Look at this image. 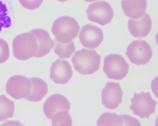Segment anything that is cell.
<instances>
[{"mask_svg": "<svg viewBox=\"0 0 158 126\" xmlns=\"http://www.w3.org/2000/svg\"><path fill=\"white\" fill-rule=\"evenodd\" d=\"M71 61L78 72L82 75H91L99 68L101 56L95 50L82 48L75 53Z\"/></svg>", "mask_w": 158, "mask_h": 126, "instance_id": "6da1fadb", "label": "cell"}, {"mask_svg": "<svg viewBox=\"0 0 158 126\" xmlns=\"http://www.w3.org/2000/svg\"><path fill=\"white\" fill-rule=\"evenodd\" d=\"M78 22L73 18L65 15L56 18L53 22L52 31L58 42L69 43L77 36L80 29Z\"/></svg>", "mask_w": 158, "mask_h": 126, "instance_id": "7a4b0ae2", "label": "cell"}, {"mask_svg": "<svg viewBox=\"0 0 158 126\" xmlns=\"http://www.w3.org/2000/svg\"><path fill=\"white\" fill-rule=\"evenodd\" d=\"M14 56L20 60H26L35 57L38 49L35 37L30 31L16 36L12 42Z\"/></svg>", "mask_w": 158, "mask_h": 126, "instance_id": "3957f363", "label": "cell"}, {"mask_svg": "<svg viewBox=\"0 0 158 126\" xmlns=\"http://www.w3.org/2000/svg\"><path fill=\"white\" fill-rule=\"evenodd\" d=\"M129 66L123 56L112 54L104 58L103 71L110 79L120 80L127 75Z\"/></svg>", "mask_w": 158, "mask_h": 126, "instance_id": "277c9868", "label": "cell"}, {"mask_svg": "<svg viewBox=\"0 0 158 126\" xmlns=\"http://www.w3.org/2000/svg\"><path fill=\"white\" fill-rule=\"evenodd\" d=\"M131 101L130 109L134 114L142 118H148L155 112L157 103L152 98L149 92L135 93Z\"/></svg>", "mask_w": 158, "mask_h": 126, "instance_id": "5b68a950", "label": "cell"}, {"mask_svg": "<svg viewBox=\"0 0 158 126\" xmlns=\"http://www.w3.org/2000/svg\"><path fill=\"white\" fill-rule=\"evenodd\" d=\"M153 51L149 44L145 41L138 39L133 41L127 46L126 55L133 63L139 65L148 63L152 58Z\"/></svg>", "mask_w": 158, "mask_h": 126, "instance_id": "8992f818", "label": "cell"}, {"mask_svg": "<svg viewBox=\"0 0 158 126\" xmlns=\"http://www.w3.org/2000/svg\"><path fill=\"white\" fill-rule=\"evenodd\" d=\"M86 13L89 21L102 26L110 23L114 15L111 6L103 1L90 4L86 10Z\"/></svg>", "mask_w": 158, "mask_h": 126, "instance_id": "52a82bcc", "label": "cell"}, {"mask_svg": "<svg viewBox=\"0 0 158 126\" xmlns=\"http://www.w3.org/2000/svg\"><path fill=\"white\" fill-rule=\"evenodd\" d=\"M32 87L30 78L21 75L11 76L6 86V93L16 100L26 98L30 92Z\"/></svg>", "mask_w": 158, "mask_h": 126, "instance_id": "ba28073f", "label": "cell"}, {"mask_svg": "<svg viewBox=\"0 0 158 126\" xmlns=\"http://www.w3.org/2000/svg\"><path fill=\"white\" fill-rule=\"evenodd\" d=\"M79 38L81 43L84 47L94 49L98 47L102 42L103 34L100 28L88 24L81 28Z\"/></svg>", "mask_w": 158, "mask_h": 126, "instance_id": "9c48e42d", "label": "cell"}, {"mask_svg": "<svg viewBox=\"0 0 158 126\" xmlns=\"http://www.w3.org/2000/svg\"><path fill=\"white\" fill-rule=\"evenodd\" d=\"M123 95L119 83L108 82L101 91L102 104L107 108H116L122 102Z\"/></svg>", "mask_w": 158, "mask_h": 126, "instance_id": "30bf717a", "label": "cell"}, {"mask_svg": "<svg viewBox=\"0 0 158 126\" xmlns=\"http://www.w3.org/2000/svg\"><path fill=\"white\" fill-rule=\"evenodd\" d=\"M73 75L71 65L67 60L58 59L53 62L50 69V78L56 84L67 83Z\"/></svg>", "mask_w": 158, "mask_h": 126, "instance_id": "8fae6325", "label": "cell"}, {"mask_svg": "<svg viewBox=\"0 0 158 126\" xmlns=\"http://www.w3.org/2000/svg\"><path fill=\"white\" fill-rule=\"evenodd\" d=\"M43 108L45 115L51 120L57 112L62 110L69 111L70 104L66 97L56 94L51 95L47 99Z\"/></svg>", "mask_w": 158, "mask_h": 126, "instance_id": "7c38bea8", "label": "cell"}, {"mask_svg": "<svg viewBox=\"0 0 158 126\" xmlns=\"http://www.w3.org/2000/svg\"><path fill=\"white\" fill-rule=\"evenodd\" d=\"M152 21L147 13L137 19L130 18L128 21V28L131 34L134 37L143 38L149 33L152 27Z\"/></svg>", "mask_w": 158, "mask_h": 126, "instance_id": "4fadbf2b", "label": "cell"}, {"mask_svg": "<svg viewBox=\"0 0 158 126\" xmlns=\"http://www.w3.org/2000/svg\"><path fill=\"white\" fill-rule=\"evenodd\" d=\"M36 38L38 49L35 57L39 58L48 54L53 47L54 42L46 30L41 28H36L30 31Z\"/></svg>", "mask_w": 158, "mask_h": 126, "instance_id": "5bb4252c", "label": "cell"}, {"mask_svg": "<svg viewBox=\"0 0 158 126\" xmlns=\"http://www.w3.org/2000/svg\"><path fill=\"white\" fill-rule=\"evenodd\" d=\"M121 6L125 15L131 18H139L144 14L147 6V0H122Z\"/></svg>", "mask_w": 158, "mask_h": 126, "instance_id": "9a60e30c", "label": "cell"}, {"mask_svg": "<svg viewBox=\"0 0 158 126\" xmlns=\"http://www.w3.org/2000/svg\"><path fill=\"white\" fill-rule=\"evenodd\" d=\"M30 79L31 83V89L25 98L29 101L34 102L41 100L48 92L47 83L40 78L31 77Z\"/></svg>", "mask_w": 158, "mask_h": 126, "instance_id": "2e32d148", "label": "cell"}, {"mask_svg": "<svg viewBox=\"0 0 158 126\" xmlns=\"http://www.w3.org/2000/svg\"><path fill=\"white\" fill-rule=\"evenodd\" d=\"M97 123L98 126L125 125L124 116L115 113L105 112L100 116Z\"/></svg>", "mask_w": 158, "mask_h": 126, "instance_id": "e0dca14e", "label": "cell"}, {"mask_svg": "<svg viewBox=\"0 0 158 126\" xmlns=\"http://www.w3.org/2000/svg\"><path fill=\"white\" fill-rule=\"evenodd\" d=\"M54 51L61 59L69 58L76 50L74 42L72 40L67 43H61L54 39Z\"/></svg>", "mask_w": 158, "mask_h": 126, "instance_id": "ac0fdd59", "label": "cell"}, {"mask_svg": "<svg viewBox=\"0 0 158 126\" xmlns=\"http://www.w3.org/2000/svg\"><path fill=\"white\" fill-rule=\"evenodd\" d=\"M14 102L4 95L0 96V121L12 117L14 115Z\"/></svg>", "mask_w": 158, "mask_h": 126, "instance_id": "d6986e66", "label": "cell"}, {"mask_svg": "<svg viewBox=\"0 0 158 126\" xmlns=\"http://www.w3.org/2000/svg\"><path fill=\"white\" fill-rule=\"evenodd\" d=\"M52 126H71L72 120L68 111L57 112L51 119Z\"/></svg>", "mask_w": 158, "mask_h": 126, "instance_id": "ffe728a7", "label": "cell"}, {"mask_svg": "<svg viewBox=\"0 0 158 126\" xmlns=\"http://www.w3.org/2000/svg\"><path fill=\"white\" fill-rule=\"evenodd\" d=\"M10 56L9 45L4 39L0 38V63L5 62Z\"/></svg>", "mask_w": 158, "mask_h": 126, "instance_id": "44dd1931", "label": "cell"}, {"mask_svg": "<svg viewBox=\"0 0 158 126\" xmlns=\"http://www.w3.org/2000/svg\"><path fill=\"white\" fill-rule=\"evenodd\" d=\"M24 8L33 10L38 8L42 3L43 0H19Z\"/></svg>", "mask_w": 158, "mask_h": 126, "instance_id": "7402d4cb", "label": "cell"}, {"mask_svg": "<svg viewBox=\"0 0 158 126\" xmlns=\"http://www.w3.org/2000/svg\"><path fill=\"white\" fill-rule=\"evenodd\" d=\"M11 25V20L10 18L6 16L0 17V32L2 28H8Z\"/></svg>", "mask_w": 158, "mask_h": 126, "instance_id": "603a6c76", "label": "cell"}, {"mask_svg": "<svg viewBox=\"0 0 158 126\" xmlns=\"http://www.w3.org/2000/svg\"><path fill=\"white\" fill-rule=\"evenodd\" d=\"M7 11V9L6 4L0 0V17L6 16Z\"/></svg>", "mask_w": 158, "mask_h": 126, "instance_id": "cb8c5ba5", "label": "cell"}, {"mask_svg": "<svg viewBox=\"0 0 158 126\" xmlns=\"http://www.w3.org/2000/svg\"><path fill=\"white\" fill-rule=\"evenodd\" d=\"M84 0L87 2H94V1H98V0Z\"/></svg>", "mask_w": 158, "mask_h": 126, "instance_id": "d4e9b609", "label": "cell"}, {"mask_svg": "<svg viewBox=\"0 0 158 126\" xmlns=\"http://www.w3.org/2000/svg\"><path fill=\"white\" fill-rule=\"evenodd\" d=\"M58 1L62 2H66L67 1H68L69 0H56Z\"/></svg>", "mask_w": 158, "mask_h": 126, "instance_id": "484cf974", "label": "cell"}]
</instances>
